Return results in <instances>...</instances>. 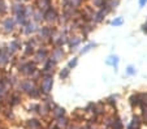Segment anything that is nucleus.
I'll return each mask as SVG.
<instances>
[{"instance_id": "obj_1", "label": "nucleus", "mask_w": 147, "mask_h": 129, "mask_svg": "<svg viewBox=\"0 0 147 129\" xmlns=\"http://www.w3.org/2000/svg\"><path fill=\"white\" fill-rule=\"evenodd\" d=\"M122 22H124V20L120 17V18H116V20L112 21V25L113 26H120V25H122Z\"/></svg>"}, {"instance_id": "obj_2", "label": "nucleus", "mask_w": 147, "mask_h": 129, "mask_svg": "<svg viewBox=\"0 0 147 129\" xmlns=\"http://www.w3.org/2000/svg\"><path fill=\"white\" fill-rule=\"evenodd\" d=\"M146 3H147V0H139V7H144Z\"/></svg>"}, {"instance_id": "obj_3", "label": "nucleus", "mask_w": 147, "mask_h": 129, "mask_svg": "<svg viewBox=\"0 0 147 129\" xmlns=\"http://www.w3.org/2000/svg\"><path fill=\"white\" fill-rule=\"evenodd\" d=\"M45 86H46V91H48V87H50V81H48V82L46 81L45 82Z\"/></svg>"}, {"instance_id": "obj_4", "label": "nucleus", "mask_w": 147, "mask_h": 129, "mask_svg": "<svg viewBox=\"0 0 147 129\" xmlns=\"http://www.w3.org/2000/svg\"><path fill=\"white\" fill-rule=\"evenodd\" d=\"M128 73H130V74H131V73H134L133 67H129V68H128Z\"/></svg>"}]
</instances>
